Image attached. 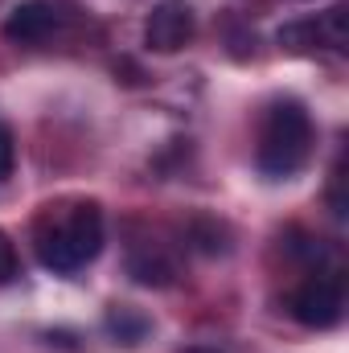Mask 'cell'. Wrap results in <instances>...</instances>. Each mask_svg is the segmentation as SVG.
I'll list each match as a JSON object with an SVG mask.
<instances>
[{"label": "cell", "mask_w": 349, "mask_h": 353, "mask_svg": "<svg viewBox=\"0 0 349 353\" xmlns=\"http://www.w3.org/2000/svg\"><path fill=\"white\" fill-rule=\"evenodd\" d=\"M312 157V119L296 99H279L267 107L259 123V148H255V165L263 176L283 181V176L300 173L304 161Z\"/></svg>", "instance_id": "obj_1"}, {"label": "cell", "mask_w": 349, "mask_h": 353, "mask_svg": "<svg viewBox=\"0 0 349 353\" xmlns=\"http://www.w3.org/2000/svg\"><path fill=\"white\" fill-rule=\"evenodd\" d=\"M103 251V214L99 205L66 210L50 230L37 234V259L54 275H74Z\"/></svg>", "instance_id": "obj_2"}, {"label": "cell", "mask_w": 349, "mask_h": 353, "mask_svg": "<svg viewBox=\"0 0 349 353\" xmlns=\"http://www.w3.org/2000/svg\"><path fill=\"white\" fill-rule=\"evenodd\" d=\"M288 312L304 325V329H333L346 312V288H341V275L333 271H321V275H308L292 296H288Z\"/></svg>", "instance_id": "obj_3"}, {"label": "cell", "mask_w": 349, "mask_h": 353, "mask_svg": "<svg viewBox=\"0 0 349 353\" xmlns=\"http://www.w3.org/2000/svg\"><path fill=\"white\" fill-rule=\"evenodd\" d=\"M197 21H193V8L185 0H161L152 12H148V25H144V41L148 50L157 54H177L189 46Z\"/></svg>", "instance_id": "obj_4"}, {"label": "cell", "mask_w": 349, "mask_h": 353, "mask_svg": "<svg viewBox=\"0 0 349 353\" xmlns=\"http://www.w3.org/2000/svg\"><path fill=\"white\" fill-rule=\"evenodd\" d=\"M58 25H62V12H58L54 4H46V0H25V4H17V8L8 12L4 37H8V41H21V46H37V41H46V37H54Z\"/></svg>", "instance_id": "obj_5"}, {"label": "cell", "mask_w": 349, "mask_h": 353, "mask_svg": "<svg viewBox=\"0 0 349 353\" xmlns=\"http://www.w3.org/2000/svg\"><path fill=\"white\" fill-rule=\"evenodd\" d=\"M148 316L144 312H136V308H128V304H115L111 312H107V333L115 337V341H123V345H140L144 337H148Z\"/></svg>", "instance_id": "obj_6"}, {"label": "cell", "mask_w": 349, "mask_h": 353, "mask_svg": "<svg viewBox=\"0 0 349 353\" xmlns=\"http://www.w3.org/2000/svg\"><path fill=\"white\" fill-rule=\"evenodd\" d=\"M128 271L136 275V283H148V288H165V283H173V263L161 255V251H140V255H132L128 259Z\"/></svg>", "instance_id": "obj_7"}, {"label": "cell", "mask_w": 349, "mask_h": 353, "mask_svg": "<svg viewBox=\"0 0 349 353\" xmlns=\"http://www.w3.org/2000/svg\"><path fill=\"white\" fill-rule=\"evenodd\" d=\"M279 46L292 50V54H317V46H325V41H321V25H317V21L283 25V29H279Z\"/></svg>", "instance_id": "obj_8"}, {"label": "cell", "mask_w": 349, "mask_h": 353, "mask_svg": "<svg viewBox=\"0 0 349 353\" xmlns=\"http://www.w3.org/2000/svg\"><path fill=\"white\" fill-rule=\"evenodd\" d=\"M349 4H333L329 12H325V21H321V41L325 46H333V50H346L349 46Z\"/></svg>", "instance_id": "obj_9"}, {"label": "cell", "mask_w": 349, "mask_h": 353, "mask_svg": "<svg viewBox=\"0 0 349 353\" xmlns=\"http://www.w3.org/2000/svg\"><path fill=\"white\" fill-rule=\"evenodd\" d=\"M21 275V259H17V247H12V239L0 230V283H12Z\"/></svg>", "instance_id": "obj_10"}, {"label": "cell", "mask_w": 349, "mask_h": 353, "mask_svg": "<svg viewBox=\"0 0 349 353\" xmlns=\"http://www.w3.org/2000/svg\"><path fill=\"white\" fill-rule=\"evenodd\" d=\"M12 161H17V148H12V132L0 123V181L12 176Z\"/></svg>", "instance_id": "obj_11"}, {"label": "cell", "mask_w": 349, "mask_h": 353, "mask_svg": "<svg viewBox=\"0 0 349 353\" xmlns=\"http://www.w3.org/2000/svg\"><path fill=\"white\" fill-rule=\"evenodd\" d=\"M189 353H214V350H189Z\"/></svg>", "instance_id": "obj_12"}]
</instances>
